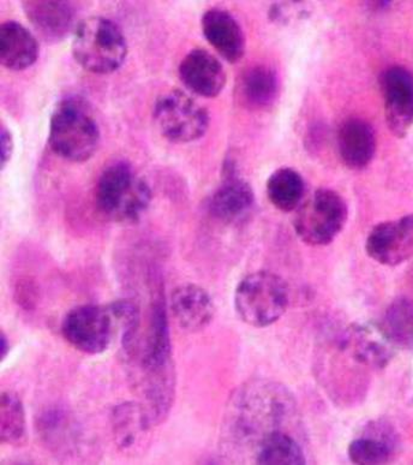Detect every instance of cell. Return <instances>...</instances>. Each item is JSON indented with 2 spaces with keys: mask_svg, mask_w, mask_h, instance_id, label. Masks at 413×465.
<instances>
[{
  "mask_svg": "<svg viewBox=\"0 0 413 465\" xmlns=\"http://www.w3.org/2000/svg\"><path fill=\"white\" fill-rule=\"evenodd\" d=\"M27 435L24 403L16 393H2L0 401V440L3 444L21 445Z\"/></svg>",
  "mask_w": 413,
  "mask_h": 465,
  "instance_id": "484cf974",
  "label": "cell"
},
{
  "mask_svg": "<svg viewBox=\"0 0 413 465\" xmlns=\"http://www.w3.org/2000/svg\"><path fill=\"white\" fill-rule=\"evenodd\" d=\"M381 327L396 347L413 350V300L401 297L393 301Z\"/></svg>",
  "mask_w": 413,
  "mask_h": 465,
  "instance_id": "cb8c5ba5",
  "label": "cell"
},
{
  "mask_svg": "<svg viewBox=\"0 0 413 465\" xmlns=\"http://www.w3.org/2000/svg\"><path fill=\"white\" fill-rule=\"evenodd\" d=\"M72 51L85 72L107 75L117 72L125 62L128 43L113 21L93 16L76 25Z\"/></svg>",
  "mask_w": 413,
  "mask_h": 465,
  "instance_id": "3957f363",
  "label": "cell"
},
{
  "mask_svg": "<svg viewBox=\"0 0 413 465\" xmlns=\"http://www.w3.org/2000/svg\"><path fill=\"white\" fill-rule=\"evenodd\" d=\"M348 218L344 197L330 189H319L297 208L293 228L304 243L321 247L336 240Z\"/></svg>",
  "mask_w": 413,
  "mask_h": 465,
  "instance_id": "5b68a950",
  "label": "cell"
},
{
  "mask_svg": "<svg viewBox=\"0 0 413 465\" xmlns=\"http://www.w3.org/2000/svg\"><path fill=\"white\" fill-rule=\"evenodd\" d=\"M178 73L185 87L203 98H215L226 84L224 66L203 48L190 51L181 62Z\"/></svg>",
  "mask_w": 413,
  "mask_h": 465,
  "instance_id": "7c38bea8",
  "label": "cell"
},
{
  "mask_svg": "<svg viewBox=\"0 0 413 465\" xmlns=\"http://www.w3.org/2000/svg\"><path fill=\"white\" fill-rule=\"evenodd\" d=\"M102 134L98 122L85 104L77 98L62 100L50 122L48 143L61 158L84 163L98 151Z\"/></svg>",
  "mask_w": 413,
  "mask_h": 465,
  "instance_id": "6da1fadb",
  "label": "cell"
},
{
  "mask_svg": "<svg viewBox=\"0 0 413 465\" xmlns=\"http://www.w3.org/2000/svg\"><path fill=\"white\" fill-rule=\"evenodd\" d=\"M117 329L111 308L84 304L65 315L62 333L65 341L78 351L87 355L105 352L113 343Z\"/></svg>",
  "mask_w": 413,
  "mask_h": 465,
  "instance_id": "ba28073f",
  "label": "cell"
},
{
  "mask_svg": "<svg viewBox=\"0 0 413 465\" xmlns=\"http://www.w3.org/2000/svg\"><path fill=\"white\" fill-rule=\"evenodd\" d=\"M387 125L394 135H408L413 126V73L404 66H392L379 78Z\"/></svg>",
  "mask_w": 413,
  "mask_h": 465,
  "instance_id": "9c48e42d",
  "label": "cell"
},
{
  "mask_svg": "<svg viewBox=\"0 0 413 465\" xmlns=\"http://www.w3.org/2000/svg\"><path fill=\"white\" fill-rule=\"evenodd\" d=\"M304 181L296 170L281 167L267 181V195L271 204L282 212L297 210L304 196Z\"/></svg>",
  "mask_w": 413,
  "mask_h": 465,
  "instance_id": "7402d4cb",
  "label": "cell"
},
{
  "mask_svg": "<svg viewBox=\"0 0 413 465\" xmlns=\"http://www.w3.org/2000/svg\"><path fill=\"white\" fill-rule=\"evenodd\" d=\"M10 345H7V337L5 333H2V359H5L7 352H9Z\"/></svg>",
  "mask_w": 413,
  "mask_h": 465,
  "instance_id": "f1b7e54d",
  "label": "cell"
},
{
  "mask_svg": "<svg viewBox=\"0 0 413 465\" xmlns=\"http://www.w3.org/2000/svg\"><path fill=\"white\" fill-rule=\"evenodd\" d=\"M284 396V391L273 385H251L241 391L236 400V427L241 437H254L260 431L261 440L267 434L278 430L274 426L288 411Z\"/></svg>",
  "mask_w": 413,
  "mask_h": 465,
  "instance_id": "52a82bcc",
  "label": "cell"
},
{
  "mask_svg": "<svg viewBox=\"0 0 413 465\" xmlns=\"http://www.w3.org/2000/svg\"><path fill=\"white\" fill-rule=\"evenodd\" d=\"M256 463L259 464H305L303 450L292 435L280 430L271 431L258 444Z\"/></svg>",
  "mask_w": 413,
  "mask_h": 465,
  "instance_id": "603a6c76",
  "label": "cell"
},
{
  "mask_svg": "<svg viewBox=\"0 0 413 465\" xmlns=\"http://www.w3.org/2000/svg\"><path fill=\"white\" fill-rule=\"evenodd\" d=\"M366 251L376 262L398 266L413 255V215L381 223L367 238Z\"/></svg>",
  "mask_w": 413,
  "mask_h": 465,
  "instance_id": "30bf717a",
  "label": "cell"
},
{
  "mask_svg": "<svg viewBox=\"0 0 413 465\" xmlns=\"http://www.w3.org/2000/svg\"><path fill=\"white\" fill-rule=\"evenodd\" d=\"M14 153V139L5 125L2 126V170L5 169Z\"/></svg>",
  "mask_w": 413,
  "mask_h": 465,
  "instance_id": "83f0119b",
  "label": "cell"
},
{
  "mask_svg": "<svg viewBox=\"0 0 413 465\" xmlns=\"http://www.w3.org/2000/svg\"><path fill=\"white\" fill-rule=\"evenodd\" d=\"M288 282L271 272L247 275L237 286L234 307L245 323L258 329L273 325L288 311Z\"/></svg>",
  "mask_w": 413,
  "mask_h": 465,
  "instance_id": "277c9868",
  "label": "cell"
},
{
  "mask_svg": "<svg viewBox=\"0 0 413 465\" xmlns=\"http://www.w3.org/2000/svg\"><path fill=\"white\" fill-rule=\"evenodd\" d=\"M160 134L174 143L200 140L210 126V114L187 93L173 89L160 95L152 107Z\"/></svg>",
  "mask_w": 413,
  "mask_h": 465,
  "instance_id": "8992f818",
  "label": "cell"
},
{
  "mask_svg": "<svg viewBox=\"0 0 413 465\" xmlns=\"http://www.w3.org/2000/svg\"><path fill=\"white\" fill-rule=\"evenodd\" d=\"M39 58V44L32 32L16 21L0 27V62L6 69L21 72Z\"/></svg>",
  "mask_w": 413,
  "mask_h": 465,
  "instance_id": "ac0fdd59",
  "label": "cell"
},
{
  "mask_svg": "<svg viewBox=\"0 0 413 465\" xmlns=\"http://www.w3.org/2000/svg\"><path fill=\"white\" fill-rule=\"evenodd\" d=\"M171 337L165 297L156 292L151 304L150 323L141 367L143 371L170 370Z\"/></svg>",
  "mask_w": 413,
  "mask_h": 465,
  "instance_id": "2e32d148",
  "label": "cell"
},
{
  "mask_svg": "<svg viewBox=\"0 0 413 465\" xmlns=\"http://www.w3.org/2000/svg\"><path fill=\"white\" fill-rule=\"evenodd\" d=\"M338 150L349 169L362 170L373 160L376 136L373 126L362 118H349L339 128Z\"/></svg>",
  "mask_w": 413,
  "mask_h": 465,
  "instance_id": "e0dca14e",
  "label": "cell"
},
{
  "mask_svg": "<svg viewBox=\"0 0 413 465\" xmlns=\"http://www.w3.org/2000/svg\"><path fill=\"white\" fill-rule=\"evenodd\" d=\"M99 211L118 223L139 221L150 207L152 191L129 163L115 162L99 177L95 189Z\"/></svg>",
  "mask_w": 413,
  "mask_h": 465,
  "instance_id": "7a4b0ae2",
  "label": "cell"
},
{
  "mask_svg": "<svg viewBox=\"0 0 413 465\" xmlns=\"http://www.w3.org/2000/svg\"><path fill=\"white\" fill-rule=\"evenodd\" d=\"M111 419L115 442L123 451H129L140 445L152 422L146 407L137 403L117 405Z\"/></svg>",
  "mask_w": 413,
  "mask_h": 465,
  "instance_id": "44dd1931",
  "label": "cell"
},
{
  "mask_svg": "<svg viewBox=\"0 0 413 465\" xmlns=\"http://www.w3.org/2000/svg\"><path fill=\"white\" fill-rule=\"evenodd\" d=\"M202 32L204 38L226 62L234 64L244 57L243 29L229 11L217 7L206 11L202 17Z\"/></svg>",
  "mask_w": 413,
  "mask_h": 465,
  "instance_id": "9a60e30c",
  "label": "cell"
},
{
  "mask_svg": "<svg viewBox=\"0 0 413 465\" xmlns=\"http://www.w3.org/2000/svg\"><path fill=\"white\" fill-rule=\"evenodd\" d=\"M279 77L267 65H255L245 70L238 82V94L248 109L264 110L274 105L279 96Z\"/></svg>",
  "mask_w": 413,
  "mask_h": 465,
  "instance_id": "ffe728a7",
  "label": "cell"
},
{
  "mask_svg": "<svg viewBox=\"0 0 413 465\" xmlns=\"http://www.w3.org/2000/svg\"><path fill=\"white\" fill-rule=\"evenodd\" d=\"M39 430L46 444L58 450L73 445L77 439V431L69 416L62 411H47L41 415Z\"/></svg>",
  "mask_w": 413,
  "mask_h": 465,
  "instance_id": "4316f807",
  "label": "cell"
},
{
  "mask_svg": "<svg viewBox=\"0 0 413 465\" xmlns=\"http://www.w3.org/2000/svg\"><path fill=\"white\" fill-rule=\"evenodd\" d=\"M171 311L182 330L200 332L213 322L215 304L207 290L199 285L185 284L174 290Z\"/></svg>",
  "mask_w": 413,
  "mask_h": 465,
  "instance_id": "5bb4252c",
  "label": "cell"
},
{
  "mask_svg": "<svg viewBox=\"0 0 413 465\" xmlns=\"http://www.w3.org/2000/svg\"><path fill=\"white\" fill-rule=\"evenodd\" d=\"M25 16L47 43H61L75 32L76 10L69 2H24Z\"/></svg>",
  "mask_w": 413,
  "mask_h": 465,
  "instance_id": "4fadbf2b",
  "label": "cell"
},
{
  "mask_svg": "<svg viewBox=\"0 0 413 465\" xmlns=\"http://www.w3.org/2000/svg\"><path fill=\"white\" fill-rule=\"evenodd\" d=\"M254 203L255 195L251 184L230 174L211 195L210 212L219 221L233 223L244 218Z\"/></svg>",
  "mask_w": 413,
  "mask_h": 465,
  "instance_id": "d6986e66",
  "label": "cell"
},
{
  "mask_svg": "<svg viewBox=\"0 0 413 465\" xmlns=\"http://www.w3.org/2000/svg\"><path fill=\"white\" fill-rule=\"evenodd\" d=\"M340 345L355 362L373 370L385 368L392 360L396 348L382 327L374 325L349 327Z\"/></svg>",
  "mask_w": 413,
  "mask_h": 465,
  "instance_id": "8fae6325",
  "label": "cell"
},
{
  "mask_svg": "<svg viewBox=\"0 0 413 465\" xmlns=\"http://www.w3.org/2000/svg\"><path fill=\"white\" fill-rule=\"evenodd\" d=\"M396 440L389 431L381 430L371 437L355 439L349 445V460L355 464H386L392 460Z\"/></svg>",
  "mask_w": 413,
  "mask_h": 465,
  "instance_id": "d4e9b609",
  "label": "cell"
}]
</instances>
